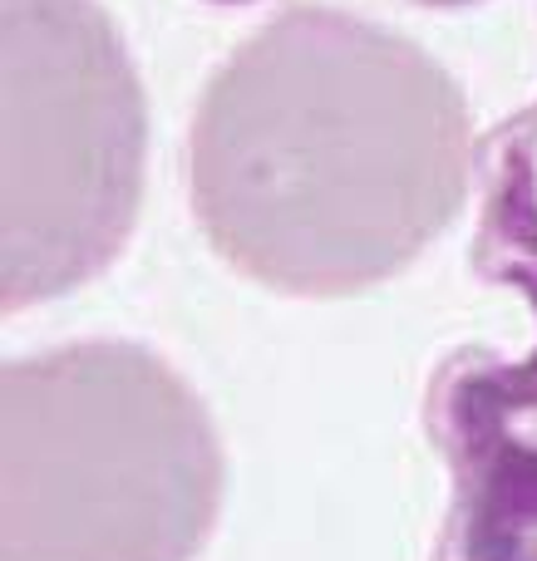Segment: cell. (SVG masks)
Returning <instances> with one entry per match:
<instances>
[{
	"instance_id": "obj_1",
	"label": "cell",
	"mask_w": 537,
	"mask_h": 561,
	"mask_svg": "<svg viewBox=\"0 0 537 561\" xmlns=\"http://www.w3.org/2000/svg\"><path fill=\"white\" fill-rule=\"evenodd\" d=\"M469 99L434 55L351 10L286 5L213 69L187 134L207 247L282 296L400 276L464 207Z\"/></svg>"
},
{
	"instance_id": "obj_2",
	"label": "cell",
	"mask_w": 537,
	"mask_h": 561,
	"mask_svg": "<svg viewBox=\"0 0 537 561\" xmlns=\"http://www.w3.org/2000/svg\"><path fill=\"white\" fill-rule=\"evenodd\" d=\"M222 488L213 414L148 345L0 365V561H193Z\"/></svg>"
},
{
	"instance_id": "obj_3",
	"label": "cell",
	"mask_w": 537,
	"mask_h": 561,
	"mask_svg": "<svg viewBox=\"0 0 537 561\" xmlns=\"http://www.w3.org/2000/svg\"><path fill=\"white\" fill-rule=\"evenodd\" d=\"M148 104L94 0H0V306L114 266L144 203Z\"/></svg>"
},
{
	"instance_id": "obj_4",
	"label": "cell",
	"mask_w": 537,
	"mask_h": 561,
	"mask_svg": "<svg viewBox=\"0 0 537 561\" xmlns=\"http://www.w3.org/2000/svg\"><path fill=\"white\" fill-rule=\"evenodd\" d=\"M537 108L483 144L479 272L537 310ZM424 434L449 463L434 561H537V340L523 359L464 345L424 389Z\"/></svg>"
},
{
	"instance_id": "obj_5",
	"label": "cell",
	"mask_w": 537,
	"mask_h": 561,
	"mask_svg": "<svg viewBox=\"0 0 537 561\" xmlns=\"http://www.w3.org/2000/svg\"><path fill=\"white\" fill-rule=\"evenodd\" d=\"M213 5H252V0H213ZM430 10H464V5H483V0H414Z\"/></svg>"
}]
</instances>
